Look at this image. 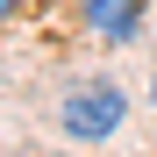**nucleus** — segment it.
<instances>
[{
  "mask_svg": "<svg viewBox=\"0 0 157 157\" xmlns=\"http://www.w3.org/2000/svg\"><path fill=\"white\" fill-rule=\"evenodd\" d=\"M121 114H128V93L107 86V78H93V86H71V93H64L57 128H64L71 143H107L114 128H121Z\"/></svg>",
  "mask_w": 157,
  "mask_h": 157,
  "instance_id": "f257e3e1",
  "label": "nucleus"
},
{
  "mask_svg": "<svg viewBox=\"0 0 157 157\" xmlns=\"http://www.w3.org/2000/svg\"><path fill=\"white\" fill-rule=\"evenodd\" d=\"M78 14H86V29L100 43H128L143 29V0H78Z\"/></svg>",
  "mask_w": 157,
  "mask_h": 157,
  "instance_id": "f03ea898",
  "label": "nucleus"
},
{
  "mask_svg": "<svg viewBox=\"0 0 157 157\" xmlns=\"http://www.w3.org/2000/svg\"><path fill=\"white\" fill-rule=\"evenodd\" d=\"M14 14H29V0H0V29H7Z\"/></svg>",
  "mask_w": 157,
  "mask_h": 157,
  "instance_id": "7ed1b4c3",
  "label": "nucleus"
},
{
  "mask_svg": "<svg viewBox=\"0 0 157 157\" xmlns=\"http://www.w3.org/2000/svg\"><path fill=\"white\" fill-rule=\"evenodd\" d=\"M150 107H157V71H150Z\"/></svg>",
  "mask_w": 157,
  "mask_h": 157,
  "instance_id": "20e7f679",
  "label": "nucleus"
}]
</instances>
